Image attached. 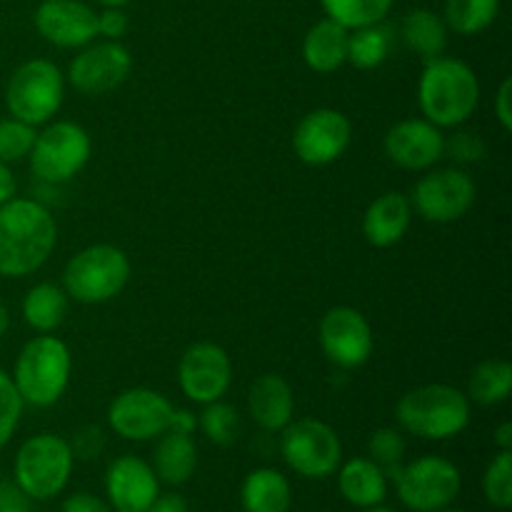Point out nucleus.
Wrapping results in <instances>:
<instances>
[{"mask_svg": "<svg viewBox=\"0 0 512 512\" xmlns=\"http://www.w3.org/2000/svg\"><path fill=\"white\" fill-rule=\"evenodd\" d=\"M58 240V225L38 200L13 198L0 205V275L25 278L43 268Z\"/></svg>", "mask_w": 512, "mask_h": 512, "instance_id": "1", "label": "nucleus"}, {"mask_svg": "<svg viewBox=\"0 0 512 512\" xmlns=\"http://www.w3.org/2000/svg\"><path fill=\"white\" fill-rule=\"evenodd\" d=\"M418 103L428 123L455 128L475 113L480 103V83L473 68L458 58L425 60L420 75Z\"/></svg>", "mask_w": 512, "mask_h": 512, "instance_id": "2", "label": "nucleus"}, {"mask_svg": "<svg viewBox=\"0 0 512 512\" xmlns=\"http://www.w3.org/2000/svg\"><path fill=\"white\" fill-rule=\"evenodd\" d=\"M395 418L405 433L425 440H448L468 428L470 400L450 385H423L400 398Z\"/></svg>", "mask_w": 512, "mask_h": 512, "instance_id": "3", "label": "nucleus"}, {"mask_svg": "<svg viewBox=\"0 0 512 512\" xmlns=\"http://www.w3.org/2000/svg\"><path fill=\"white\" fill-rule=\"evenodd\" d=\"M70 350L53 335H38L28 340L15 360L13 383L23 403L33 408H50L63 398L70 380Z\"/></svg>", "mask_w": 512, "mask_h": 512, "instance_id": "4", "label": "nucleus"}, {"mask_svg": "<svg viewBox=\"0 0 512 512\" xmlns=\"http://www.w3.org/2000/svg\"><path fill=\"white\" fill-rule=\"evenodd\" d=\"M73 463L68 440L53 433H38L25 440L15 453L13 483L33 503H45L63 493L73 475Z\"/></svg>", "mask_w": 512, "mask_h": 512, "instance_id": "5", "label": "nucleus"}, {"mask_svg": "<svg viewBox=\"0 0 512 512\" xmlns=\"http://www.w3.org/2000/svg\"><path fill=\"white\" fill-rule=\"evenodd\" d=\"M130 280V260L115 245H90L68 260L63 290L83 305H100L123 293Z\"/></svg>", "mask_w": 512, "mask_h": 512, "instance_id": "6", "label": "nucleus"}, {"mask_svg": "<svg viewBox=\"0 0 512 512\" xmlns=\"http://www.w3.org/2000/svg\"><path fill=\"white\" fill-rule=\"evenodd\" d=\"M398 500L410 512H438L450 508L463 490L458 465L440 455H423L403 463L393 475Z\"/></svg>", "mask_w": 512, "mask_h": 512, "instance_id": "7", "label": "nucleus"}, {"mask_svg": "<svg viewBox=\"0 0 512 512\" xmlns=\"http://www.w3.org/2000/svg\"><path fill=\"white\" fill-rule=\"evenodd\" d=\"M63 73L45 58H33L20 65L5 88V105L13 118L28 125H43L63 105Z\"/></svg>", "mask_w": 512, "mask_h": 512, "instance_id": "8", "label": "nucleus"}, {"mask_svg": "<svg viewBox=\"0 0 512 512\" xmlns=\"http://www.w3.org/2000/svg\"><path fill=\"white\" fill-rule=\"evenodd\" d=\"M280 433H283L280 453H283L285 465L300 478H330L343 463V445H340L338 433L323 420H290Z\"/></svg>", "mask_w": 512, "mask_h": 512, "instance_id": "9", "label": "nucleus"}, {"mask_svg": "<svg viewBox=\"0 0 512 512\" xmlns=\"http://www.w3.org/2000/svg\"><path fill=\"white\" fill-rule=\"evenodd\" d=\"M90 160V138L78 123L58 120L35 135L30 168L43 183H68Z\"/></svg>", "mask_w": 512, "mask_h": 512, "instance_id": "10", "label": "nucleus"}, {"mask_svg": "<svg viewBox=\"0 0 512 512\" xmlns=\"http://www.w3.org/2000/svg\"><path fill=\"white\" fill-rule=\"evenodd\" d=\"M173 405L165 395L150 388H130L123 390L118 398L110 403L108 423L115 435L133 443L160 438L170 430L173 420Z\"/></svg>", "mask_w": 512, "mask_h": 512, "instance_id": "11", "label": "nucleus"}, {"mask_svg": "<svg viewBox=\"0 0 512 512\" xmlns=\"http://www.w3.org/2000/svg\"><path fill=\"white\" fill-rule=\"evenodd\" d=\"M320 348L330 363L355 370L373 355V328L360 310L348 305L330 308L320 320Z\"/></svg>", "mask_w": 512, "mask_h": 512, "instance_id": "12", "label": "nucleus"}, {"mask_svg": "<svg viewBox=\"0 0 512 512\" xmlns=\"http://www.w3.org/2000/svg\"><path fill=\"white\" fill-rule=\"evenodd\" d=\"M475 193L478 188L465 170L445 168L418 180L410 205L430 223H453L473 208Z\"/></svg>", "mask_w": 512, "mask_h": 512, "instance_id": "13", "label": "nucleus"}, {"mask_svg": "<svg viewBox=\"0 0 512 512\" xmlns=\"http://www.w3.org/2000/svg\"><path fill=\"white\" fill-rule=\"evenodd\" d=\"M233 380V363L215 343H195L183 353L178 365V383L185 398L208 405L223 398Z\"/></svg>", "mask_w": 512, "mask_h": 512, "instance_id": "14", "label": "nucleus"}, {"mask_svg": "<svg viewBox=\"0 0 512 512\" xmlns=\"http://www.w3.org/2000/svg\"><path fill=\"white\" fill-rule=\"evenodd\" d=\"M133 68L128 48L120 40L88 45L80 50L68 68V80L75 90L85 95H103L125 83Z\"/></svg>", "mask_w": 512, "mask_h": 512, "instance_id": "15", "label": "nucleus"}, {"mask_svg": "<svg viewBox=\"0 0 512 512\" xmlns=\"http://www.w3.org/2000/svg\"><path fill=\"white\" fill-rule=\"evenodd\" d=\"M353 125L340 110L318 108L305 115L293 135L298 158L308 165H328L348 150Z\"/></svg>", "mask_w": 512, "mask_h": 512, "instance_id": "16", "label": "nucleus"}, {"mask_svg": "<svg viewBox=\"0 0 512 512\" xmlns=\"http://www.w3.org/2000/svg\"><path fill=\"white\" fill-rule=\"evenodd\" d=\"M105 495L115 512H145L160 495V480L143 458L120 455L105 470Z\"/></svg>", "mask_w": 512, "mask_h": 512, "instance_id": "17", "label": "nucleus"}, {"mask_svg": "<svg viewBox=\"0 0 512 512\" xmlns=\"http://www.w3.org/2000/svg\"><path fill=\"white\" fill-rule=\"evenodd\" d=\"M33 20L38 33L58 48H83L98 35V13L83 0H43Z\"/></svg>", "mask_w": 512, "mask_h": 512, "instance_id": "18", "label": "nucleus"}, {"mask_svg": "<svg viewBox=\"0 0 512 512\" xmlns=\"http://www.w3.org/2000/svg\"><path fill=\"white\" fill-rule=\"evenodd\" d=\"M385 155L403 170H428L443 158L445 138L428 120H400L385 135Z\"/></svg>", "mask_w": 512, "mask_h": 512, "instance_id": "19", "label": "nucleus"}, {"mask_svg": "<svg viewBox=\"0 0 512 512\" xmlns=\"http://www.w3.org/2000/svg\"><path fill=\"white\" fill-rule=\"evenodd\" d=\"M413 220V205L403 193H383L370 203L363 218V235L375 248H393L405 238Z\"/></svg>", "mask_w": 512, "mask_h": 512, "instance_id": "20", "label": "nucleus"}, {"mask_svg": "<svg viewBox=\"0 0 512 512\" xmlns=\"http://www.w3.org/2000/svg\"><path fill=\"white\" fill-rule=\"evenodd\" d=\"M248 410L255 423L268 433H280L293 420V388L280 375L265 373L250 385Z\"/></svg>", "mask_w": 512, "mask_h": 512, "instance_id": "21", "label": "nucleus"}, {"mask_svg": "<svg viewBox=\"0 0 512 512\" xmlns=\"http://www.w3.org/2000/svg\"><path fill=\"white\" fill-rule=\"evenodd\" d=\"M335 473H338L340 495L353 508L368 510L383 505L388 498V475L370 458H353L348 463H340Z\"/></svg>", "mask_w": 512, "mask_h": 512, "instance_id": "22", "label": "nucleus"}, {"mask_svg": "<svg viewBox=\"0 0 512 512\" xmlns=\"http://www.w3.org/2000/svg\"><path fill=\"white\" fill-rule=\"evenodd\" d=\"M350 30L338 20L325 18L308 30L303 40V60L315 73H333L348 63Z\"/></svg>", "mask_w": 512, "mask_h": 512, "instance_id": "23", "label": "nucleus"}, {"mask_svg": "<svg viewBox=\"0 0 512 512\" xmlns=\"http://www.w3.org/2000/svg\"><path fill=\"white\" fill-rule=\"evenodd\" d=\"M243 512H290L293 488L290 480L275 468H258L245 475L240 485Z\"/></svg>", "mask_w": 512, "mask_h": 512, "instance_id": "24", "label": "nucleus"}, {"mask_svg": "<svg viewBox=\"0 0 512 512\" xmlns=\"http://www.w3.org/2000/svg\"><path fill=\"white\" fill-rule=\"evenodd\" d=\"M195 468H198V448L190 435L173 433V430L160 435L153 453V470L160 483L178 488L193 478Z\"/></svg>", "mask_w": 512, "mask_h": 512, "instance_id": "25", "label": "nucleus"}, {"mask_svg": "<svg viewBox=\"0 0 512 512\" xmlns=\"http://www.w3.org/2000/svg\"><path fill=\"white\" fill-rule=\"evenodd\" d=\"M400 33H403L405 45L425 60L438 58L448 48V25L433 10H410L400 23Z\"/></svg>", "mask_w": 512, "mask_h": 512, "instance_id": "26", "label": "nucleus"}, {"mask_svg": "<svg viewBox=\"0 0 512 512\" xmlns=\"http://www.w3.org/2000/svg\"><path fill=\"white\" fill-rule=\"evenodd\" d=\"M68 315V295L53 283H40L23 300V318L38 333H53Z\"/></svg>", "mask_w": 512, "mask_h": 512, "instance_id": "27", "label": "nucleus"}, {"mask_svg": "<svg viewBox=\"0 0 512 512\" xmlns=\"http://www.w3.org/2000/svg\"><path fill=\"white\" fill-rule=\"evenodd\" d=\"M393 48V30L383 23L353 28L348 35V63L358 70H373L388 60Z\"/></svg>", "mask_w": 512, "mask_h": 512, "instance_id": "28", "label": "nucleus"}, {"mask_svg": "<svg viewBox=\"0 0 512 512\" xmlns=\"http://www.w3.org/2000/svg\"><path fill=\"white\" fill-rule=\"evenodd\" d=\"M512 390V365L508 360H485L470 373L468 400L478 405H498Z\"/></svg>", "mask_w": 512, "mask_h": 512, "instance_id": "29", "label": "nucleus"}, {"mask_svg": "<svg viewBox=\"0 0 512 512\" xmlns=\"http://www.w3.org/2000/svg\"><path fill=\"white\" fill-rule=\"evenodd\" d=\"M500 0H445L443 20L458 35H478L495 23Z\"/></svg>", "mask_w": 512, "mask_h": 512, "instance_id": "30", "label": "nucleus"}, {"mask_svg": "<svg viewBox=\"0 0 512 512\" xmlns=\"http://www.w3.org/2000/svg\"><path fill=\"white\" fill-rule=\"evenodd\" d=\"M325 15L338 20L348 30L363 28V25L383 23L393 10L395 0H320Z\"/></svg>", "mask_w": 512, "mask_h": 512, "instance_id": "31", "label": "nucleus"}, {"mask_svg": "<svg viewBox=\"0 0 512 512\" xmlns=\"http://www.w3.org/2000/svg\"><path fill=\"white\" fill-rule=\"evenodd\" d=\"M200 430L205 433V438L213 440L220 448H228L238 440L240 435V415L233 405H225L220 400L205 405V410L200 413Z\"/></svg>", "mask_w": 512, "mask_h": 512, "instance_id": "32", "label": "nucleus"}, {"mask_svg": "<svg viewBox=\"0 0 512 512\" xmlns=\"http://www.w3.org/2000/svg\"><path fill=\"white\" fill-rule=\"evenodd\" d=\"M483 495L493 508L510 510L512 505V450H498L483 473Z\"/></svg>", "mask_w": 512, "mask_h": 512, "instance_id": "33", "label": "nucleus"}, {"mask_svg": "<svg viewBox=\"0 0 512 512\" xmlns=\"http://www.w3.org/2000/svg\"><path fill=\"white\" fill-rule=\"evenodd\" d=\"M368 455L375 465L385 470V475H393L403 465L405 458V438L395 428H378L368 438Z\"/></svg>", "mask_w": 512, "mask_h": 512, "instance_id": "34", "label": "nucleus"}, {"mask_svg": "<svg viewBox=\"0 0 512 512\" xmlns=\"http://www.w3.org/2000/svg\"><path fill=\"white\" fill-rule=\"evenodd\" d=\"M35 128L23 123L18 118H3L0 120V160L3 163H18L25 155H30L35 143Z\"/></svg>", "mask_w": 512, "mask_h": 512, "instance_id": "35", "label": "nucleus"}, {"mask_svg": "<svg viewBox=\"0 0 512 512\" xmlns=\"http://www.w3.org/2000/svg\"><path fill=\"white\" fill-rule=\"evenodd\" d=\"M23 405L25 403L15 390L13 378L5 370H0V450L10 443L13 433L18 430Z\"/></svg>", "mask_w": 512, "mask_h": 512, "instance_id": "36", "label": "nucleus"}, {"mask_svg": "<svg viewBox=\"0 0 512 512\" xmlns=\"http://www.w3.org/2000/svg\"><path fill=\"white\" fill-rule=\"evenodd\" d=\"M70 450H73V458L80 460H90V458H98L100 450H103L105 438H103V430L95 428V425H85L80 428L78 433L73 435V440H68Z\"/></svg>", "mask_w": 512, "mask_h": 512, "instance_id": "37", "label": "nucleus"}, {"mask_svg": "<svg viewBox=\"0 0 512 512\" xmlns=\"http://www.w3.org/2000/svg\"><path fill=\"white\" fill-rule=\"evenodd\" d=\"M125 33H128V15L123 13V8H105L103 13H98V35L120 40Z\"/></svg>", "mask_w": 512, "mask_h": 512, "instance_id": "38", "label": "nucleus"}, {"mask_svg": "<svg viewBox=\"0 0 512 512\" xmlns=\"http://www.w3.org/2000/svg\"><path fill=\"white\" fill-rule=\"evenodd\" d=\"M0 512H35L33 500L13 480H5L0 483Z\"/></svg>", "mask_w": 512, "mask_h": 512, "instance_id": "39", "label": "nucleus"}, {"mask_svg": "<svg viewBox=\"0 0 512 512\" xmlns=\"http://www.w3.org/2000/svg\"><path fill=\"white\" fill-rule=\"evenodd\" d=\"M60 512H115L108 500L98 498L93 493H73L63 500Z\"/></svg>", "mask_w": 512, "mask_h": 512, "instance_id": "40", "label": "nucleus"}, {"mask_svg": "<svg viewBox=\"0 0 512 512\" xmlns=\"http://www.w3.org/2000/svg\"><path fill=\"white\" fill-rule=\"evenodd\" d=\"M512 80L505 78L503 85H500L498 95H495V118H498L500 128L505 130V133H510L512 130Z\"/></svg>", "mask_w": 512, "mask_h": 512, "instance_id": "41", "label": "nucleus"}, {"mask_svg": "<svg viewBox=\"0 0 512 512\" xmlns=\"http://www.w3.org/2000/svg\"><path fill=\"white\" fill-rule=\"evenodd\" d=\"M450 153L460 160H478L483 155V143L473 133H460L450 140Z\"/></svg>", "mask_w": 512, "mask_h": 512, "instance_id": "42", "label": "nucleus"}, {"mask_svg": "<svg viewBox=\"0 0 512 512\" xmlns=\"http://www.w3.org/2000/svg\"><path fill=\"white\" fill-rule=\"evenodd\" d=\"M145 512H190V508H188V500H185L183 495H178V493L163 495V493H160L158 498H155V503L150 505V508Z\"/></svg>", "mask_w": 512, "mask_h": 512, "instance_id": "43", "label": "nucleus"}, {"mask_svg": "<svg viewBox=\"0 0 512 512\" xmlns=\"http://www.w3.org/2000/svg\"><path fill=\"white\" fill-rule=\"evenodd\" d=\"M195 425H198V420H195L193 413H188V410H173V420H170V430L173 433L193 435Z\"/></svg>", "mask_w": 512, "mask_h": 512, "instance_id": "44", "label": "nucleus"}, {"mask_svg": "<svg viewBox=\"0 0 512 512\" xmlns=\"http://www.w3.org/2000/svg\"><path fill=\"white\" fill-rule=\"evenodd\" d=\"M15 188H18V185H15V178L13 173H10L8 163L0 160V205H5L8 200L15 198Z\"/></svg>", "mask_w": 512, "mask_h": 512, "instance_id": "45", "label": "nucleus"}, {"mask_svg": "<svg viewBox=\"0 0 512 512\" xmlns=\"http://www.w3.org/2000/svg\"><path fill=\"white\" fill-rule=\"evenodd\" d=\"M495 445L498 450H512V423H503L495 430Z\"/></svg>", "mask_w": 512, "mask_h": 512, "instance_id": "46", "label": "nucleus"}, {"mask_svg": "<svg viewBox=\"0 0 512 512\" xmlns=\"http://www.w3.org/2000/svg\"><path fill=\"white\" fill-rule=\"evenodd\" d=\"M8 328H10V313H8V308H5V305L0 303V338H3V335L8 333Z\"/></svg>", "mask_w": 512, "mask_h": 512, "instance_id": "47", "label": "nucleus"}, {"mask_svg": "<svg viewBox=\"0 0 512 512\" xmlns=\"http://www.w3.org/2000/svg\"><path fill=\"white\" fill-rule=\"evenodd\" d=\"M100 5H105V8H123V5H128L130 0H98Z\"/></svg>", "mask_w": 512, "mask_h": 512, "instance_id": "48", "label": "nucleus"}, {"mask_svg": "<svg viewBox=\"0 0 512 512\" xmlns=\"http://www.w3.org/2000/svg\"><path fill=\"white\" fill-rule=\"evenodd\" d=\"M363 512H395V510L383 508V505H375V508H368V510H363Z\"/></svg>", "mask_w": 512, "mask_h": 512, "instance_id": "49", "label": "nucleus"}, {"mask_svg": "<svg viewBox=\"0 0 512 512\" xmlns=\"http://www.w3.org/2000/svg\"><path fill=\"white\" fill-rule=\"evenodd\" d=\"M438 512H465V510H458V508H453V505H450V508H445V510H438Z\"/></svg>", "mask_w": 512, "mask_h": 512, "instance_id": "50", "label": "nucleus"}]
</instances>
